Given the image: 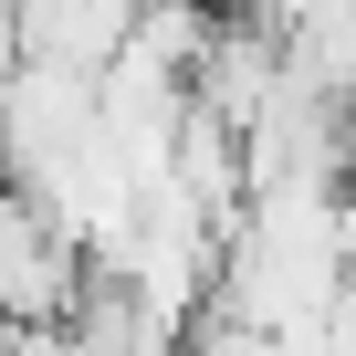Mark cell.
<instances>
[{
	"label": "cell",
	"instance_id": "obj_1",
	"mask_svg": "<svg viewBox=\"0 0 356 356\" xmlns=\"http://www.w3.org/2000/svg\"><path fill=\"white\" fill-rule=\"evenodd\" d=\"M84 283H95V252L63 231V210L0 178V325H63Z\"/></svg>",
	"mask_w": 356,
	"mask_h": 356
}]
</instances>
